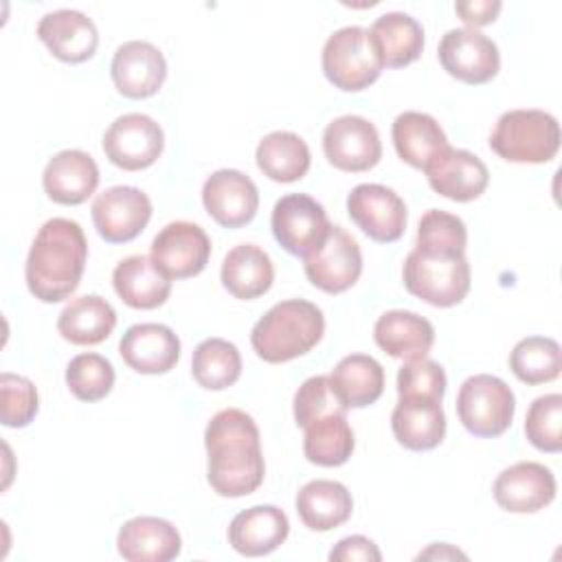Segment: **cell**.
Instances as JSON below:
<instances>
[{
  "mask_svg": "<svg viewBox=\"0 0 562 562\" xmlns=\"http://www.w3.org/2000/svg\"><path fill=\"white\" fill-rule=\"evenodd\" d=\"M516 400L505 380L476 373L470 375L457 393V415L463 428L474 437H498L514 419Z\"/></svg>",
  "mask_w": 562,
  "mask_h": 562,
  "instance_id": "7",
  "label": "cell"
},
{
  "mask_svg": "<svg viewBox=\"0 0 562 562\" xmlns=\"http://www.w3.org/2000/svg\"><path fill=\"white\" fill-rule=\"evenodd\" d=\"M270 226L279 246L303 259L331 224L321 202L305 193H288L274 202Z\"/></svg>",
  "mask_w": 562,
  "mask_h": 562,
  "instance_id": "13",
  "label": "cell"
},
{
  "mask_svg": "<svg viewBox=\"0 0 562 562\" xmlns=\"http://www.w3.org/2000/svg\"><path fill=\"white\" fill-rule=\"evenodd\" d=\"M204 446L209 454L206 481L220 496H248L263 483L261 435L246 411L224 408L215 413L206 424Z\"/></svg>",
  "mask_w": 562,
  "mask_h": 562,
  "instance_id": "1",
  "label": "cell"
},
{
  "mask_svg": "<svg viewBox=\"0 0 562 562\" xmlns=\"http://www.w3.org/2000/svg\"><path fill=\"white\" fill-rule=\"evenodd\" d=\"M351 512V492L338 481L314 479L296 494V514L312 531H331L347 522Z\"/></svg>",
  "mask_w": 562,
  "mask_h": 562,
  "instance_id": "29",
  "label": "cell"
},
{
  "mask_svg": "<svg viewBox=\"0 0 562 562\" xmlns=\"http://www.w3.org/2000/svg\"><path fill=\"white\" fill-rule=\"evenodd\" d=\"M415 246L443 252H465L468 228L459 215L441 209H430L422 215L417 224Z\"/></svg>",
  "mask_w": 562,
  "mask_h": 562,
  "instance_id": "41",
  "label": "cell"
},
{
  "mask_svg": "<svg viewBox=\"0 0 562 562\" xmlns=\"http://www.w3.org/2000/svg\"><path fill=\"white\" fill-rule=\"evenodd\" d=\"M149 257L169 279H189L206 268L211 239L202 226L178 220L158 231Z\"/></svg>",
  "mask_w": 562,
  "mask_h": 562,
  "instance_id": "15",
  "label": "cell"
},
{
  "mask_svg": "<svg viewBox=\"0 0 562 562\" xmlns=\"http://www.w3.org/2000/svg\"><path fill=\"white\" fill-rule=\"evenodd\" d=\"M375 345L400 360L426 358L435 345V327L428 318L406 312L389 310L373 325Z\"/></svg>",
  "mask_w": 562,
  "mask_h": 562,
  "instance_id": "27",
  "label": "cell"
},
{
  "mask_svg": "<svg viewBox=\"0 0 562 562\" xmlns=\"http://www.w3.org/2000/svg\"><path fill=\"white\" fill-rule=\"evenodd\" d=\"M290 533V520L277 505H255L239 512L228 525L231 547L248 558L268 555L279 549Z\"/></svg>",
  "mask_w": 562,
  "mask_h": 562,
  "instance_id": "24",
  "label": "cell"
},
{
  "mask_svg": "<svg viewBox=\"0 0 562 562\" xmlns=\"http://www.w3.org/2000/svg\"><path fill=\"white\" fill-rule=\"evenodd\" d=\"M446 382V371L439 362L430 358L406 360L397 371V395L443 400Z\"/></svg>",
  "mask_w": 562,
  "mask_h": 562,
  "instance_id": "43",
  "label": "cell"
},
{
  "mask_svg": "<svg viewBox=\"0 0 562 562\" xmlns=\"http://www.w3.org/2000/svg\"><path fill=\"white\" fill-rule=\"evenodd\" d=\"M391 138L397 156L422 171L448 147L441 125L430 114L415 110H406L395 116Z\"/></svg>",
  "mask_w": 562,
  "mask_h": 562,
  "instance_id": "28",
  "label": "cell"
},
{
  "mask_svg": "<svg viewBox=\"0 0 562 562\" xmlns=\"http://www.w3.org/2000/svg\"><path fill=\"white\" fill-rule=\"evenodd\" d=\"M509 369L529 386L555 380L562 369V351L558 340L547 336H527L518 340L509 353Z\"/></svg>",
  "mask_w": 562,
  "mask_h": 562,
  "instance_id": "37",
  "label": "cell"
},
{
  "mask_svg": "<svg viewBox=\"0 0 562 562\" xmlns=\"http://www.w3.org/2000/svg\"><path fill=\"white\" fill-rule=\"evenodd\" d=\"M490 147L507 162H549L560 149V123L544 110H507L490 134Z\"/></svg>",
  "mask_w": 562,
  "mask_h": 562,
  "instance_id": "5",
  "label": "cell"
},
{
  "mask_svg": "<svg viewBox=\"0 0 562 562\" xmlns=\"http://www.w3.org/2000/svg\"><path fill=\"white\" fill-rule=\"evenodd\" d=\"M424 171L430 189L452 202L476 200L490 182V171L479 156L450 145Z\"/></svg>",
  "mask_w": 562,
  "mask_h": 562,
  "instance_id": "20",
  "label": "cell"
},
{
  "mask_svg": "<svg viewBox=\"0 0 562 562\" xmlns=\"http://www.w3.org/2000/svg\"><path fill=\"white\" fill-rule=\"evenodd\" d=\"M202 204L220 226L241 228L257 215L259 191L246 173L237 169H217L204 180Z\"/></svg>",
  "mask_w": 562,
  "mask_h": 562,
  "instance_id": "17",
  "label": "cell"
},
{
  "mask_svg": "<svg viewBox=\"0 0 562 562\" xmlns=\"http://www.w3.org/2000/svg\"><path fill=\"white\" fill-rule=\"evenodd\" d=\"M114 367L101 353H79L66 367V384L81 402H99L114 386Z\"/></svg>",
  "mask_w": 562,
  "mask_h": 562,
  "instance_id": "38",
  "label": "cell"
},
{
  "mask_svg": "<svg viewBox=\"0 0 562 562\" xmlns=\"http://www.w3.org/2000/svg\"><path fill=\"white\" fill-rule=\"evenodd\" d=\"M40 408L35 384L18 373L0 375V419L7 428H24L33 422Z\"/></svg>",
  "mask_w": 562,
  "mask_h": 562,
  "instance_id": "42",
  "label": "cell"
},
{
  "mask_svg": "<svg viewBox=\"0 0 562 562\" xmlns=\"http://www.w3.org/2000/svg\"><path fill=\"white\" fill-rule=\"evenodd\" d=\"M42 184L53 202L77 206L97 191L99 167L90 154L81 149H64L46 162Z\"/></svg>",
  "mask_w": 562,
  "mask_h": 562,
  "instance_id": "22",
  "label": "cell"
},
{
  "mask_svg": "<svg viewBox=\"0 0 562 562\" xmlns=\"http://www.w3.org/2000/svg\"><path fill=\"white\" fill-rule=\"evenodd\" d=\"M406 290L435 307H452L470 292V263L465 252L413 248L402 268Z\"/></svg>",
  "mask_w": 562,
  "mask_h": 562,
  "instance_id": "4",
  "label": "cell"
},
{
  "mask_svg": "<svg viewBox=\"0 0 562 562\" xmlns=\"http://www.w3.org/2000/svg\"><path fill=\"white\" fill-rule=\"evenodd\" d=\"M116 327L114 307L99 294L72 299L57 318V331L70 345H99Z\"/></svg>",
  "mask_w": 562,
  "mask_h": 562,
  "instance_id": "32",
  "label": "cell"
},
{
  "mask_svg": "<svg viewBox=\"0 0 562 562\" xmlns=\"http://www.w3.org/2000/svg\"><path fill=\"white\" fill-rule=\"evenodd\" d=\"M494 501L512 514H533L553 503L558 485L553 472L538 461H518L494 481Z\"/></svg>",
  "mask_w": 562,
  "mask_h": 562,
  "instance_id": "18",
  "label": "cell"
},
{
  "mask_svg": "<svg viewBox=\"0 0 562 562\" xmlns=\"http://www.w3.org/2000/svg\"><path fill=\"white\" fill-rule=\"evenodd\" d=\"M303 452L310 463L338 468L349 461L356 439L345 415H327L303 428Z\"/></svg>",
  "mask_w": 562,
  "mask_h": 562,
  "instance_id": "35",
  "label": "cell"
},
{
  "mask_svg": "<svg viewBox=\"0 0 562 562\" xmlns=\"http://www.w3.org/2000/svg\"><path fill=\"white\" fill-rule=\"evenodd\" d=\"M325 331L321 307L305 299L274 303L252 327L250 345L270 364H281L312 351Z\"/></svg>",
  "mask_w": 562,
  "mask_h": 562,
  "instance_id": "3",
  "label": "cell"
},
{
  "mask_svg": "<svg viewBox=\"0 0 562 562\" xmlns=\"http://www.w3.org/2000/svg\"><path fill=\"white\" fill-rule=\"evenodd\" d=\"M334 391L347 408H364L384 391V369L367 353L345 356L329 373Z\"/></svg>",
  "mask_w": 562,
  "mask_h": 562,
  "instance_id": "34",
  "label": "cell"
},
{
  "mask_svg": "<svg viewBox=\"0 0 562 562\" xmlns=\"http://www.w3.org/2000/svg\"><path fill=\"white\" fill-rule=\"evenodd\" d=\"M371 42L386 68H404L424 50L422 24L402 11L382 13L369 29Z\"/></svg>",
  "mask_w": 562,
  "mask_h": 562,
  "instance_id": "31",
  "label": "cell"
},
{
  "mask_svg": "<svg viewBox=\"0 0 562 562\" xmlns=\"http://www.w3.org/2000/svg\"><path fill=\"white\" fill-rule=\"evenodd\" d=\"M347 213L351 222L373 241L393 244L406 231V204L389 187L362 182L347 195Z\"/></svg>",
  "mask_w": 562,
  "mask_h": 562,
  "instance_id": "10",
  "label": "cell"
},
{
  "mask_svg": "<svg viewBox=\"0 0 562 562\" xmlns=\"http://www.w3.org/2000/svg\"><path fill=\"white\" fill-rule=\"evenodd\" d=\"M119 353L130 369L145 375L171 371L180 360V338L162 323H136L125 329Z\"/></svg>",
  "mask_w": 562,
  "mask_h": 562,
  "instance_id": "19",
  "label": "cell"
},
{
  "mask_svg": "<svg viewBox=\"0 0 562 562\" xmlns=\"http://www.w3.org/2000/svg\"><path fill=\"white\" fill-rule=\"evenodd\" d=\"M257 167L274 182H296L301 180L312 165V154L307 143L285 130L266 134L255 151Z\"/></svg>",
  "mask_w": 562,
  "mask_h": 562,
  "instance_id": "33",
  "label": "cell"
},
{
  "mask_svg": "<svg viewBox=\"0 0 562 562\" xmlns=\"http://www.w3.org/2000/svg\"><path fill=\"white\" fill-rule=\"evenodd\" d=\"M503 4L498 0H461L454 2L457 15L468 24V29H479L492 24L501 13Z\"/></svg>",
  "mask_w": 562,
  "mask_h": 562,
  "instance_id": "45",
  "label": "cell"
},
{
  "mask_svg": "<svg viewBox=\"0 0 562 562\" xmlns=\"http://www.w3.org/2000/svg\"><path fill=\"white\" fill-rule=\"evenodd\" d=\"M321 64L327 81L342 92H360L369 88L384 68L369 29L362 26H342L334 31L325 40Z\"/></svg>",
  "mask_w": 562,
  "mask_h": 562,
  "instance_id": "6",
  "label": "cell"
},
{
  "mask_svg": "<svg viewBox=\"0 0 562 562\" xmlns=\"http://www.w3.org/2000/svg\"><path fill=\"white\" fill-rule=\"evenodd\" d=\"M116 549L130 562H169L180 555L182 538L165 518L136 516L119 529Z\"/></svg>",
  "mask_w": 562,
  "mask_h": 562,
  "instance_id": "23",
  "label": "cell"
},
{
  "mask_svg": "<svg viewBox=\"0 0 562 562\" xmlns=\"http://www.w3.org/2000/svg\"><path fill=\"white\" fill-rule=\"evenodd\" d=\"M331 562H380L382 553L375 547L373 540L364 536H347L336 542V547L329 551Z\"/></svg>",
  "mask_w": 562,
  "mask_h": 562,
  "instance_id": "44",
  "label": "cell"
},
{
  "mask_svg": "<svg viewBox=\"0 0 562 562\" xmlns=\"http://www.w3.org/2000/svg\"><path fill=\"white\" fill-rule=\"evenodd\" d=\"M193 380L206 391H224L241 375V353L224 338L202 340L191 358Z\"/></svg>",
  "mask_w": 562,
  "mask_h": 562,
  "instance_id": "36",
  "label": "cell"
},
{
  "mask_svg": "<svg viewBox=\"0 0 562 562\" xmlns=\"http://www.w3.org/2000/svg\"><path fill=\"white\" fill-rule=\"evenodd\" d=\"M457 558L465 560L468 555L448 542H435L417 555V560H457Z\"/></svg>",
  "mask_w": 562,
  "mask_h": 562,
  "instance_id": "46",
  "label": "cell"
},
{
  "mask_svg": "<svg viewBox=\"0 0 562 562\" xmlns=\"http://www.w3.org/2000/svg\"><path fill=\"white\" fill-rule=\"evenodd\" d=\"M439 61L443 70L470 86L487 83L498 75V46L476 29H450L439 42Z\"/></svg>",
  "mask_w": 562,
  "mask_h": 562,
  "instance_id": "12",
  "label": "cell"
},
{
  "mask_svg": "<svg viewBox=\"0 0 562 562\" xmlns=\"http://www.w3.org/2000/svg\"><path fill=\"white\" fill-rule=\"evenodd\" d=\"M391 430L400 446L424 452L437 448L446 437L441 400L400 397L391 413Z\"/></svg>",
  "mask_w": 562,
  "mask_h": 562,
  "instance_id": "25",
  "label": "cell"
},
{
  "mask_svg": "<svg viewBox=\"0 0 562 562\" xmlns=\"http://www.w3.org/2000/svg\"><path fill=\"white\" fill-rule=\"evenodd\" d=\"M92 222L108 244L136 239L151 220V202L136 187L119 184L99 193L92 202Z\"/></svg>",
  "mask_w": 562,
  "mask_h": 562,
  "instance_id": "14",
  "label": "cell"
},
{
  "mask_svg": "<svg viewBox=\"0 0 562 562\" xmlns=\"http://www.w3.org/2000/svg\"><path fill=\"white\" fill-rule=\"evenodd\" d=\"M110 75L119 94L127 99L154 97L167 79V61L158 46L145 40L121 44L112 57Z\"/></svg>",
  "mask_w": 562,
  "mask_h": 562,
  "instance_id": "16",
  "label": "cell"
},
{
  "mask_svg": "<svg viewBox=\"0 0 562 562\" xmlns=\"http://www.w3.org/2000/svg\"><path fill=\"white\" fill-rule=\"evenodd\" d=\"M37 37L64 64L88 61L99 46L94 22L77 9L46 13L37 24Z\"/></svg>",
  "mask_w": 562,
  "mask_h": 562,
  "instance_id": "21",
  "label": "cell"
},
{
  "mask_svg": "<svg viewBox=\"0 0 562 562\" xmlns=\"http://www.w3.org/2000/svg\"><path fill=\"white\" fill-rule=\"evenodd\" d=\"M112 285L119 299L134 310L160 307L171 294V279L145 255L121 259L112 272Z\"/></svg>",
  "mask_w": 562,
  "mask_h": 562,
  "instance_id": "26",
  "label": "cell"
},
{
  "mask_svg": "<svg viewBox=\"0 0 562 562\" xmlns=\"http://www.w3.org/2000/svg\"><path fill=\"white\" fill-rule=\"evenodd\" d=\"M347 411L329 375H312L294 393V422L301 428L327 415H347Z\"/></svg>",
  "mask_w": 562,
  "mask_h": 562,
  "instance_id": "40",
  "label": "cell"
},
{
  "mask_svg": "<svg viewBox=\"0 0 562 562\" xmlns=\"http://www.w3.org/2000/svg\"><path fill=\"white\" fill-rule=\"evenodd\" d=\"M222 285L239 301H252L266 294L274 281V266L268 252L255 244L231 248L220 270Z\"/></svg>",
  "mask_w": 562,
  "mask_h": 562,
  "instance_id": "30",
  "label": "cell"
},
{
  "mask_svg": "<svg viewBox=\"0 0 562 562\" xmlns=\"http://www.w3.org/2000/svg\"><path fill=\"white\" fill-rule=\"evenodd\" d=\"M165 147L162 127L147 114L130 112L110 123L103 134L105 158L123 171L151 167Z\"/></svg>",
  "mask_w": 562,
  "mask_h": 562,
  "instance_id": "9",
  "label": "cell"
},
{
  "mask_svg": "<svg viewBox=\"0 0 562 562\" xmlns=\"http://www.w3.org/2000/svg\"><path fill=\"white\" fill-rule=\"evenodd\" d=\"M303 270L314 288L327 294L347 292L362 272L360 246L342 226L331 224L325 237L303 257Z\"/></svg>",
  "mask_w": 562,
  "mask_h": 562,
  "instance_id": "8",
  "label": "cell"
},
{
  "mask_svg": "<svg viewBox=\"0 0 562 562\" xmlns=\"http://www.w3.org/2000/svg\"><path fill=\"white\" fill-rule=\"evenodd\" d=\"M525 435L529 443L542 452L562 450V395L547 393L529 404L525 417Z\"/></svg>",
  "mask_w": 562,
  "mask_h": 562,
  "instance_id": "39",
  "label": "cell"
},
{
  "mask_svg": "<svg viewBox=\"0 0 562 562\" xmlns=\"http://www.w3.org/2000/svg\"><path fill=\"white\" fill-rule=\"evenodd\" d=\"M323 151L329 165L340 171L360 173L373 169L382 158V143L375 125L358 114H345L327 123Z\"/></svg>",
  "mask_w": 562,
  "mask_h": 562,
  "instance_id": "11",
  "label": "cell"
},
{
  "mask_svg": "<svg viewBox=\"0 0 562 562\" xmlns=\"http://www.w3.org/2000/svg\"><path fill=\"white\" fill-rule=\"evenodd\" d=\"M88 241L83 228L68 217L46 220L33 237L24 277L29 292L42 303L68 299L86 270Z\"/></svg>",
  "mask_w": 562,
  "mask_h": 562,
  "instance_id": "2",
  "label": "cell"
}]
</instances>
